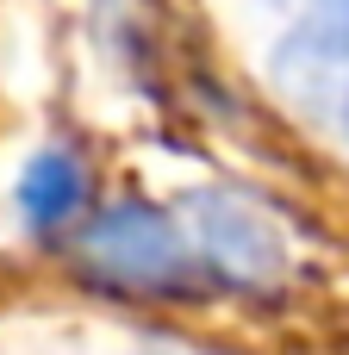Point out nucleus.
I'll use <instances>...</instances> for the list:
<instances>
[{
	"instance_id": "obj_1",
	"label": "nucleus",
	"mask_w": 349,
	"mask_h": 355,
	"mask_svg": "<svg viewBox=\"0 0 349 355\" xmlns=\"http://www.w3.org/2000/svg\"><path fill=\"white\" fill-rule=\"evenodd\" d=\"M75 268L100 287L119 293H200L206 262L187 237V225L150 200H112L100 212H87V225L75 231Z\"/></svg>"
},
{
	"instance_id": "obj_2",
	"label": "nucleus",
	"mask_w": 349,
	"mask_h": 355,
	"mask_svg": "<svg viewBox=\"0 0 349 355\" xmlns=\"http://www.w3.org/2000/svg\"><path fill=\"white\" fill-rule=\"evenodd\" d=\"M181 225L206 262V275L231 281V287H250V293H269L287 281L293 256H287V237L275 225V212L244 193V187H194L181 200Z\"/></svg>"
},
{
	"instance_id": "obj_3",
	"label": "nucleus",
	"mask_w": 349,
	"mask_h": 355,
	"mask_svg": "<svg viewBox=\"0 0 349 355\" xmlns=\"http://www.w3.org/2000/svg\"><path fill=\"white\" fill-rule=\"evenodd\" d=\"M269 75L287 100L337 119L349 94V0H306L300 12H287L269 50Z\"/></svg>"
},
{
	"instance_id": "obj_4",
	"label": "nucleus",
	"mask_w": 349,
	"mask_h": 355,
	"mask_svg": "<svg viewBox=\"0 0 349 355\" xmlns=\"http://www.w3.org/2000/svg\"><path fill=\"white\" fill-rule=\"evenodd\" d=\"M12 206L25 218V231L50 237V231H81L87 206H94V168L75 144H37L19 162L12 181Z\"/></svg>"
},
{
	"instance_id": "obj_5",
	"label": "nucleus",
	"mask_w": 349,
	"mask_h": 355,
	"mask_svg": "<svg viewBox=\"0 0 349 355\" xmlns=\"http://www.w3.org/2000/svg\"><path fill=\"white\" fill-rule=\"evenodd\" d=\"M262 6H269V12H281V19H287V12H300V6H306V0H262Z\"/></svg>"
},
{
	"instance_id": "obj_6",
	"label": "nucleus",
	"mask_w": 349,
	"mask_h": 355,
	"mask_svg": "<svg viewBox=\"0 0 349 355\" xmlns=\"http://www.w3.org/2000/svg\"><path fill=\"white\" fill-rule=\"evenodd\" d=\"M337 131H343V144H349V94H343V106H337Z\"/></svg>"
}]
</instances>
